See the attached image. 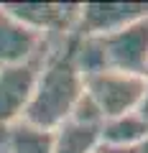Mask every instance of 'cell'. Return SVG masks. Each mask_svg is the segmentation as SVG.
Masks as SVG:
<instances>
[{
  "label": "cell",
  "instance_id": "7c38bea8",
  "mask_svg": "<svg viewBox=\"0 0 148 153\" xmlns=\"http://www.w3.org/2000/svg\"><path fill=\"white\" fill-rule=\"evenodd\" d=\"M138 115H141L143 120L148 123V76H146V92H143V100H141V105H138V110H135Z\"/></svg>",
  "mask_w": 148,
  "mask_h": 153
},
{
  "label": "cell",
  "instance_id": "8992f818",
  "mask_svg": "<svg viewBox=\"0 0 148 153\" xmlns=\"http://www.w3.org/2000/svg\"><path fill=\"white\" fill-rule=\"evenodd\" d=\"M51 44H56V41H49L39 31L21 23L0 3V69L26 64V61L36 59L39 54H44Z\"/></svg>",
  "mask_w": 148,
  "mask_h": 153
},
{
  "label": "cell",
  "instance_id": "30bf717a",
  "mask_svg": "<svg viewBox=\"0 0 148 153\" xmlns=\"http://www.w3.org/2000/svg\"><path fill=\"white\" fill-rule=\"evenodd\" d=\"M54 133L16 123L8 130V153H51Z\"/></svg>",
  "mask_w": 148,
  "mask_h": 153
},
{
  "label": "cell",
  "instance_id": "6da1fadb",
  "mask_svg": "<svg viewBox=\"0 0 148 153\" xmlns=\"http://www.w3.org/2000/svg\"><path fill=\"white\" fill-rule=\"evenodd\" d=\"M71 36L51 46L21 123L54 133L71 117V110L77 107L84 92V76L74 64Z\"/></svg>",
  "mask_w": 148,
  "mask_h": 153
},
{
  "label": "cell",
  "instance_id": "ba28073f",
  "mask_svg": "<svg viewBox=\"0 0 148 153\" xmlns=\"http://www.w3.org/2000/svg\"><path fill=\"white\" fill-rule=\"evenodd\" d=\"M100 146V125L66 120L54 130L51 153H94Z\"/></svg>",
  "mask_w": 148,
  "mask_h": 153
},
{
  "label": "cell",
  "instance_id": "277c9868",
  "mask_svg": "<svg viewBox=\"0 0 148 153\" xmlns=\"http://www.w3.org/2000/svg\"><path fill=\"white\" fill-rule=\"evenodd\" d=\"M51 46L44 54H39L36 59L26 61V64L3 66L0 69V128H10L16 123H21L23 112L28 107V100L33 94V87H36L39 71L44 66L46 56H49Z\"/></svg>",
  "mask_w": 148,
  "mask_h": 153
},
{
  "label": "cell",
  "instance_id": "9c48e42d",
  "mask_svg": "<svg viewBox=\"0 0 148 153\" xmlns=\"http://www.w3.org/2000/svg\"><path fill=\"white\" fill-rule=\"evenodd\" d=\"M148 138V123L138 112H128L112 120H105L100 125V146L107 148H123Z\"/></svg>",
  "mask_w": 148,
  "mask_h": 153
},
{
  "label": "cell",
  "instance_id": "4fadbf2b",
  "mask_svg": "<svg viewBox=\"0 0 148 153\" xmlns=\"http://www.w3.org/2000/svg\"><path fill=\"white\" fill-rule=\"evenodd\" d=\"M146 76H148V74H146Z\"/></svg>",
  "mask_w": 148,
  "mask_h": 153
},
{
  "label": "cell",
  "instance_id": "8fae6325",
  "mask_svg": "<svg viewBox=\"0 0 148 153\" xmlns=\"http://www.w3.org/2000/svg\"><path fill=\"white\" fill-rule=\"evenodd\" d=\"M94 153H148V138L133 143V146H123V148H107V146H97Z\"/></svg>",
  "mask_w": 148,
  "mask_h": 153
},
{
  "label": "cell",
  "instance_id": "5b68a950",
  "mask_svg": "<svg viewBox=\"0 0 148 153\" xmlns=\"http://www.w3.org/2000/svg\"><path fill=\"white\" fill-rule=\"evenodd\" d=\"M8 13L39 31L49 41H64L74 33L82 3H3Z\"/></svg>",
  "mask_w": 148,
  "mask_h": 153
},
{
  "label": "cell",
  "instance_id": "7a4b0ae2",
  "mask_svg": "<svg viewBox=\"0 0 148 153\" xmlns=\"http://www.w3.org/2000/svg\"><path fill=\"white\" fill-rule=\"evenodd\" d=\"M74 64L82 76L94 71L148 74V18L130 23L107 36H71Z\"/></svg>",
  "mask_w": 148,
  "mask_h": 153
},
{
  "label": "cell",
  "instance_id": "52a82bcc",
  "mask_svg": "<svg viewBox=\"0 0 148 153\" xmlns=\"http://www.w3.org/2000/svg\"><path fill=\"white\" fill-rule=\"evenodd\" d=\"M148 18V3H82L77 36H107Z\"/></svg>",
  "mask_w": 148,
  "mask_h": 153
},
{
  "label": "cell",
  "instance_id": "3957f363",
  "mask_svg": "<svg viewBox=\"0 0 148 153\" xmlns=\"http://www.w3.org/2000/svg\"><path fill=\"white\" fill-rule=\"evenodd\" d=\"M143 92H146V76L141 74L105 69L84 76V94L97 107L102 123L135 112L143 100Z\"/></svg>",
  "mask_w": 148,
  "mask_h": 153
}]
</instances>
